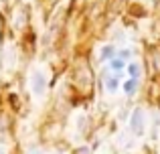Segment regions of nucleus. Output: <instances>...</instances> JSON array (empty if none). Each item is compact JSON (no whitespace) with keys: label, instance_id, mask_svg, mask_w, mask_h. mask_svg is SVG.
I'll use <instances>...</instances> for the list:
<instances>
[{"label":"nucleus","instance_id":"f257e3e1","mask_svg":"<svg viewBox=\"0 0 160 154\" xmlns=\"http://www.w3.org/2000/svg\"><path fill=\"white\" fill-rule=\"evenodd\" d=\"M28 83H31V91L37 95V97H41V95L45 93V89H47V75H45L41 69H35V71L31 73Z\"/></svg>","mask_w":160,"mask_h":154},{"label":"nucleus","instance_id":"f03ea898","mask_svg":"<svg viewBox=\"0 0 160 154\" xmlns=\"http://www.w3.org/2000/svg\"><path fill=\"white\" fill-rule=\"evenodd\" d=\"M132 132L136 136H142L144 134V126H146V120H144V112H142V107H136L132 114Z\"/></svg>","mask_w":160,"mask_h":154},{"label":"nucleus","instance_id":"7ed1b4c3","mask_svg":"<svg viewBox=\"0 0 160 154\" xmlns=\"http://www.w3.org/2000/svg\"><path fill=\"white\" fill-rule=\"evenodd\" d=\"M136 89H138V79L132 77V79H128V81L124 83V91L128 95H134V93H136Z\"/></svg>","mask_w":160,"mask_h":154},{"label":"nucleus","instance_id":"20e7f679","mask_svg":"<svg viewBox=\"0 0 160 154\" xmlns=\"http://www.w3.org/2000/svg\"><path fill=\"white\" fill-rule=\"evenodd\" d=\"M113 53H116V49H113L112 45L103 47V51H102V61H106V59H109V61H112V59H113Z\"/></svg>","mask_w":160,"mask_h":154},{"label":"nucleus","instance_id":"39448f33","mask_svg":"<svg viewBox=\"0 0 160 154\" xmlns=\"http://www.w3.org/2000/svg\"><path fill=\"white\" fill-rule=\"evenodd\" d=\"M106 89L109 93H113V91L118 89V77H108L106 79Z\"/></svg>","mask_w":160,"mask_h":154},{"label":"nucleus","instance_id":"423d86ee","mask_svg":"<svg viewBox=\"0 0 160 154\" xmlns=\"http://www.w3.org/2000/svg\"><path fill=\"white\" fill-rule=\"evenodd\" d=\"M109 67H112L113 71H122V69L126 67V63H124V59H112L109 61Z\"/></svg>","mask_w":160,"mask_h":154},{"label":"nucleus","instance_id":"0eeeda50","mask_svg":"<svg viewBox=\"0 0 160 154\" xmlns=\"http://www.w3.org/2000/svg\"><path fill=\"white\" fill-rule=\"evenodd\" d=\"M128 73H130V77H134V79H138L140 77V67H138L136 63H132V65H128Z\"/></svg>","mask_w":160,"mask_h":154},{"label":"nucleus","instance_id":"6e6552de","mask_svg":"<svg viewBox=\"0 0 160 154\" xmlns=\"http://www.w3.org/2000/svg\"><path fill=\"white\" fill-rule=\"evenodd\" d=\"M130 57H132V51H130V49H124V51H120V59H130Z\"/></svg>","mask_w":160,"mask_h":154},{"label":"nucleus","instance_id":"1a4fd4ad","mask_svg":"<svg viewBox=\"0 0 160 154\" xmlns=\"http://www.w3.org/2000/svg\"><path fill=\"white\" fill-rule=\"evenodd\" d=\"M28 154H41V150H39V148H37V146H32L31 150H28Z\"/></svg>","mask_w":160,"mask_h":154},{"label":"nucleus","instance_id":"9d476101","mask_svg":"<svg viewBox=\"0 0 160 154\" xmlns=\"http://www.w3.org/2000/svg\"><path fill=\"white\" fill-rule=\"evenodd\" d=\"M0 154H6V148H4L2 144H0Z\"/></svg>","mask_w":160,"mask_h":154}]
</instances>
